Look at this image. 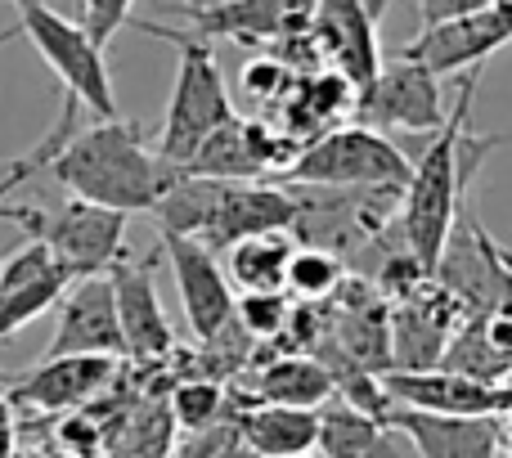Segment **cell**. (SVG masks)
<instances>
[{"mask_svg": "<svg viewBox=\"0 0 512 458\" xmlns=\"http://www.w3.org/2000/svg\"><path fill=\"white\" fill-rule=\"evenodd\" d=\"M50 176L63 189H72V198L113 207V212H158V203L167 198V189L180 180L176 167L158 158V149H149L140 122H95L86 131H77L63 153L50 162Z\"/></svg>", "mask_w": 512, "mask_h": 458, "instance_id": "2", "label": "cell"}, {"mask_svg": "<svg viewBox=\"0 0 512 458\" xmlns=\"http://www.w3.org/2000/svg\"><path fill=\"white\" fill-rule=\"evenodd\" d=\"M135 27L149 36H162V41H171L180 50L167 122H162V131H158V158L185 176V167L198 158V149H203L216 131L239 122V113H234V104H230V90H225L212 41H198V36L180 32V27H162V23H135Z\"/></svg>", "mask_w": 512, "mask_h": 458, "instance_id": "3", "label": "cell"}, {"mask_svg": "<svg viewBox=\"0 0 512 458\" xmlns=\"http://www.w3.org/2000/svg\"><path fill=\"white\" fill-rule=\"evenodd\" d=\"M162 243L153 247L140 261H122L113 270V292H117V315H122V333H126V355L131 360H162L176 346V333H171V319L162 310L158 297V261H162Z\"/></svg>", "mask_w": 512, "mask_h": 458, "instance_id": "14", "label": "cell"}, {"mask_svg": "<svg viewBox=\"0 0 512 458\" xmlns=\"http://www.w3.org/2000/svg\"><path fill=\"white\" fill-rule=\"evenodd\" d=\"M252 400L292 405V409H324L328 400H337V382L315 355H279V360L256 369Z\"/></svg>", "mask_w": 512, "mask_h": 458, "instance_id": "18", "label": "cell"}, {"mask_svg": "<svg viewBox=\"0 0 512 458\" xmlns=\"http://www.w3.org/2000/svg\"><path fill=\"white\" fill-rule=\"evenodd\" d=\"M126 221H131L126 212L86 203V198H68L54 212L27 207L23 229H32V238H41L77 279H95V274H113L122 261H131Z\"/></svg>", "mask_w": 512, "mask_h": 458, "instance_id": "6", "label": "cell"}, {"mask_svg": "<svg viewBox=\"0 0 512 458\" xmlns=\"http://www.w3.org/2000/svg\"><path fill=\"white\" fill-rule=\"evenodd\" d=\"M158 243L171 261V274H176L189 333L198 342H216L239 319V301H234V283L225 274L221 252H212L203 238H185V234H162Z\"/></svg>", "mask_w": 512, "mask_h": 458, "instance_id": "8", "label": "cell"}, {"mask_svg": "<svg viewBox=\"0 0 512 458\" xmlns=\"http://www.w3.org/2000/svg\"><path fill=\"white\" fill-rule=\"evenodd\" d=\"M18 27L36 45V54L50 63L63 95H72L81 108H90L99 122H113L117 117L113 77H108V63H104V45L86 32V23L50 9L45 0H27L18 9Z\"/></svg>", "mask_w": 512, "mask_h": 458, "instance_id": "5", "label": "cell"}, {"mask_svg": "<svg viewBox=\"0 0 512 458\" xmlns=\"http://www.w3.org/2000/svg\"><path fill=\"white\" fill-rule=\"evenodd\" d=\"M387 391L396 409H418V414L441 418H504L512 409V387H490V382L463 378L450 369L387 373Z\"/></svg>", "mask_w": 512, "mask_h": 458, "instance_id": "13", "label": "cell"}, {"mask_svg": "<svg viewBox=\"0 0 512 458\" xmlns=\"http://www.w3.org/2000/svg\"><path fill=\"white\" fill-rule=\"evenodd\" d=\"M239 441L261 458H297L310 454L319 441V409H292V405H261L252 400L243 414H234Z\"/></svg>", "mask_w": 512, "mask_h": 458, "instance_id": "17", "label": "cell"}, {"mask_svg": "<svg viewBox=\"0 0 512 458\" xmlns=\"http://www.w3.org/2000/svg\"><path fill=\"white\" fill-rule=\"evenodd\" d=\"M212 5H221V0H185V9H212Z\"/></svg>", "mask_w": 512, "mask_h": 458, "instance_id": "32", "label": "cell"}, {"mask_svg": "<svg viewBox=\"0 0 512 458\" xmlns=\"http://www.w3.org/2000/svg\"><path fill=\"white\" fill-rule=\"evenodd\" d=\"M243 90H248L252 99H261V104L283 99V90H288V68H283L279 59H252L248 68H243Z\"/></svg>", "mask_w": 512, "mask_h": 458, "instance_id": "25", "label": "cell"}, {"mask_svg": "<svg viewBox=\"0 0 512 458\" xmlns=\"http://www.w3.org/2000/svg\"><path fill=\"white\" fill-rule=\"evenodd\" d=\"M378 14L382 0H315V36L337 63L355 90H369L382 72V50H378Z\"/></svg>", "mask_w": 512, "mask_h": 458, "instance_id": "11", "label": "cell"}, {"mask_svg": "<svg viewBox=\"0 0 512 458\" xmlns=\"http://www.w3.org/2000/svg\"><path fill=\"white\" fill-rule=\"evenodd\" d=\"M477 81L481 68L459 77V99L450 108V122L432 135L423 158L414 162V180H409L405 198H400V238L432 274L441 265L454 225H459V212L468 207V185L477 176L481 158L504 144V135H468Z\"/></svg>", "mask_w": 512, "mask_h": 458, "instance_id": "1", "label": "cell"}, {"mask_svg": "<svg viewBox=\"0 0 512 458\" xmlns=\"http://www.w3.org/2000/svg\"><path fill=\"white\" fill-rule=\"evenodd\" d=\"M382 427H387V418H373V414H364V409L346 405V400H328V405L319 409L315 450L324 458H364L369 445L382 436Z\"/></svg>", "mask_w": 512, "mask_h": 458, "instance_id": "20", "label": "cell"}, {"mask_svg": "<svg viewBox=\"0 0 512 458\" xmlns=\"http://www.w3.org/2000/svg\"><path fill=\"white\" fill-rule=\"evenodd\" d=\"M9 382H14V378H9V373H5V369H0V387H9Z\"/></svg>", "mask_w": 512, "mask_h": 458, "instance_id": "33", "label": "cell"}, {"mask_svg": "<svg viewBox=\"0 0 512 458\" xmlns=\"http://www.w3.org/2000/svg\"><path fill=\"white\" fill-rule=\"evenodd\" d=\"M288 319H292V301L283 292H248V297H239V324L256 342H270V337L279 342L288 333Z\"/></svg>", "mask_w": 512, "mask_h": 458, "instance_id": "23", "label": "cell"}, {"mask_svg": "<svg viewBox=\"0 0 512 458\" xmlns=\"http://www.w3.org/2000/svg\"><path fill=\"white\" fill-rule=\"evenodd\" d=\"M292 256H297V238H292V229H279V234H256L225 247L221 261L230 283L248 297V292H283Z\"/></svg>", "mask_w": 512, "mask_h": 458, "instance_id": "19", "label": "cell"}, {"mask_svg": "<svg viewBox=\"0 0 512 458\" xmlns=\"http://www.w3.org/2000/svg\"><path fill=\"white\" fill-rule=\"evenodd\" d=\"M346 283V270H342V256L328 252V247H297V256H292L288 265V283H283V292H292L297 301H310V306H319V301H328L337 288Z\"/></svg>", "mask_w": 512, "mask_h": 458, "instance_id": "21", "label": "cell"}, {"mask_svg": "<svg viewBox=\"0 0 512 458\" xmlns=\"http://www.w3.org/2000/svg\"><path fill=\"white\" fill-rule=\"evenodd\" d=\"M18 441H14V427H0V458H14Z\"/></svg>", "mask_w": 512, "mask_h": 458, "instance_id": "30", "label": "cell"}, {"mask_svg": "<svg viewBox=\"0 0 512 458\" xmlns=\"http://www.w3.org/2000/svg\"><path fill=\"white\" fill-rule=\"evenodd\" d=\"M216 458H261V454L248 450V445H243V441H230V445H225V450L216 454Z\"/></svg>", "mask_w": 512, "mask_h": 458, "instance_id": "28", "label": "cell"}, {"mask_svg": "<svg viewBox=\"0 0 512 458\" xmlns=\"http://www.w3.org/2000/svg\"><path fill=\"white\" fill-rule=\"evenodd\" d=\"M131 5L135 0H77V18L86 23V32L99 45H108L126 23H131Z\"/></svg>", "mask_w": 512, "mask_h": 458, "instance_id": "24", "label": "cell"}, {"mask_svg": "<svg viewBox=\"0 0 512 458\" xmlns=\"http://www.w3.org/2000/svg\"><path fill=\"white\" fill-rule=\"evenodd\" d=\"M495 0H418V18L423 27H436V23H450V18H463V14H477V9H490Z\"/></svg>", "mask_w": 512, "mask_h": 458, "instance_id": "26", "label": "cell"}, {"mask_svg": "<svg viewBox=\"0 0 512 458\" xmlns=\"http://www.w3.org/2000/svg\"><path fill=\"white\" fill-rule=\"evenodd\" d=\"M14 36H23V27H5V32H0V50H5V45L14 41ZM9 167H14V162H0V180L9 176Z\"/></svg>", "mask_w": 512, "mask_h": 458, "instance_id": "29", "label": "cell"}, {"mask_svg": "<svg viewBox=\"0 0 512 458\" xmlns=\"http://www.w3.org/2000/svg\"><path fill=\"white\" fill-rule=\"evenodd\" d=\"M63 355H108V360L126 355L113 274L77 279L68 297L59 301V324H54V337L45 346V360H63Z\"/></svg>", "mask_w": 512, "mask_h": 458, "instance_id": "10", "label": "cell"}, {"mask_svg": "<svg viewBox=\"0 0 512 458\" xmlns=\"http://www.w3.org/2000/svg\"><path fill=\"white\" fill-rule=\"evenodd\" d=\"M364 458H423V454H418L414 436H409L405 427H396V423H391V418H387V427H382V436L369 445V454H364Z\"/></svg>", "mask_w": 512, "mask_h": 458, "instance_id": "27", "label": "cell"}, {"mask_svg": "<svg viewBox=\"0 0 512 458\" xmlns=\"http://www.w3.org/2000/svg\"><path fill=\"white\" fill-rule=\"evenodd\" d=\"M504 45H512V0H495L490 9H477V14L423 27L396 54L432 68L436 77H454V72L486 68V59L495 50H504Z\"/></svg>", "mask_w": 512, "mask_h": 458, "instance_id": "9", "label": "cell"}, {"mask_svg": "<svg viewBox=\"0 0 512 458\" xmlns=\"http://www.w3.org/2000/svg\"><path fill=\"white\" fill-rule=\"evenodd\" d=\"M225 387L212 378H189L180 382L176 391H171V418H176L185 432H212V427H221L225 418Z\"/></svg>", "mask_w": 512, "mask_h": 458, "instance_id": "22", "label": "cell"}, {"mask_svg": "<svg viewBox=\"0 0 512 458\" xmlns=\"http://www.w3.org/2000/svg\"><path fill=\"white\" fill-rule=\"evenodd\" d=\"M72 283H77V274H72L41 238L18 247V252L0 265V342L14 337L23 324L41 319L54 301L68 297Z\"/></svg>", "mask_w": 512, "mask_h": 458, "instance_id": "12", "label": "cell"}, {"mask_svg": "<svg viewBox=\"0 0 512 458\" xmlns=\"http://www.w3.org/2000/svg\"><path fill=\"white\" fill-rule=\"evenodd\" d=\"M414 180V162L373 126H337L297 153L279 185L288 189H337V194H405Z\"/></svg>", "mask_w": 512, "mask_h": 458, "instance_id": "4", "label": "cell"}, {"mask_svg": "<svg viewBox=\"0 0 512 458\" xmlns=\"http://www.w3.org/2000/svg\"><path fill=\"white\" fill-rule=\"evenodd\" d=\"M382 5H387V0H382Z\"/></svg>", "mask_w": 512, "mask_h": 458, "instance_id": "36", "label": "cell"}, {"mask_svg": "<svg viewBox=\"0 0 512 458\" xmlns=\"http://www.w3.org/2000/svg\"><path fill=\"white\" fill-rule=\"evenodd\" d=\"M391 423L414 436L423 458H499V418H441L418 409H391Z\"/></svg>", "mask_w": 512, "mask_h": 458, "instance_id": "16", "label": "cell"}, {"mask_svg": "<svg viewBox=\"0 0 512 458\" xmlns=\"http://www.w3.org/2000/svg\"><path fill=\"white\" fill-rule=\"evenodd\" d=\"M9 5H18V9H23V5H27V0H9Z\"/></svg>", "mask_w": 512, "mask_h": 458, "instance_id": "35", "label": "cell"}, {"mask_svg": "<svg viewBox=\"0 0 512 458\" xmlns=\"http://www.w3.org/2000/svg\"><path fill=\"white\" fill-rule=\"evenodd\" d=\"M499 436H504V450L512 454V409H508L504 418H499Z\"/></svg>", "mask_w": 512, "mask_h": 458, "instance_id": "31", "label": "cell"}, {"mask_svg": "<svg viewBox=\"0 0 512 458\" xmlns=\"http://www.w3.org/2000/svg\"><path fill=\"white\" fill-rule=\"evenodd\" d=\"M355 113H360V126H373V131H414V135L423 131L436 135L450 122L441 77L432 68H423V63L405 59V54H391L382 63L378 81L360 95Z\"/></svg>", "mask_w": 512, "mask_h": 458, "instance_id": "7", "label": "cell"}, {"mask_svg": "<svg viewBox=\"0 0 512 458\" xmlns=\"http://www.w3.org/2000/svg\"><path fill=\"white\" fill-rule=\"evenodd\" d=\"M297 458H324V454H319V450H310V454H297Z\"/></svg>", "mask_w": 512, "mask_h": 458, "instance_id": "34", "label": "cell"}, {"mask_svg": "<svg viewBox=\"0 0 512 458\" xmlns=\"http://www.w3.org/2000/svg\"><path fill=\"white\" fill-rule=\"evenodd\" d=\"M113 373L117 360H108V355H63V360H41V369L27 378H14L9 396H14V405L63 414V409H81L86 400H95L113 382Z\"/></svg>", "mask_w": 512, "mask_h": 458, "instance_id": "15", "label": "cell"}]
</instances>
